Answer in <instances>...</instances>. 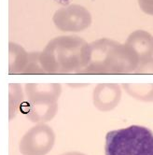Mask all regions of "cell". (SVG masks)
Instances as JSON below:
<instances>
[{
	"label": "cell",
	"instance_id": "obj_7",
	"mask_svg": "<svg viewBox=\"0 0 153 155\" xmlns=\"http://www.w3.org/2000/svg\"><path fill=\"white\" fill-rule=\"evenodd\" d=\"M124 47L137 68H140L149 62L153 55V37L143 30L135 31L127 38Z\"/></svg>",
	"mask_w": 153,
	"mask_h": 155
},
{
	"label": "cell",
	"instance_id": "obj_4",
	"mask_svg": "<svg viewBox=\"0 0 153 155\" xmlns=\"http://www.w3.org/2000/svg\"><path fill=\"white\" fill-rule=\"evenodd\" d=\"M27 100L21 105V112L33 123H45L57 112V100L61 94L59 84L27 83L24 86Z\"/></svg>",
	"mask_w": 153,
	"mask_h": 155
},
{
	"label": "cell",
	"instance_id": "obj_3",
	"mask_svg": "<svg viewBox=\"0 0 153 155\" xmlns=\"http://www.w3.org/2000/svg\"><path fill=\"white\" fill-rule=\"evenodd\" d=\"M106 155H153V133L150 129L132 125L108 132Z\"/></svg>",
	"mask_w": 153,
	"mask_h": 155
},
{
	"label": "cell",
	"instance_id": "obj_6",
	"mask_svg": "<svg viewBox=\"0 0 153 155\" xmlns=\"http://www.w3.org/2000/svg\"><path fill=\"white\" fill-rule=\"evenodd\" d=\"M56 27L63 32H80L92 23L90 12L80 5H71L58 9L53 16Z\"/></svg>",
	"mask_w": 153,
	"mask_h": 155
},
{
	"label": "cell",
	"instance_id": "obj_8",
	"mask_svg": "<svg viewBox=\"0 0 153 155\" xmlns=\"http://www.w3.org/2000/svg\"><path fill=\"white\" fill-rule=\"evenodd\" d=\"M140 8L148 15H153V0H137Z\"/></svg>",
	"mask_w": 153,
	"mask_h": 155
},
{
	"label": "cell",
	"instance_id": "obj_9",
	"mask_svg": "<svg viewBox=\"0 0 153 155\" xmlns=\"http://www.w3.org/2000/svg\"><path fill=\"white\" fill-rule=\"evenodd\" d=\"M62 155H85V154H82V153H80V152H67V153H64V154H62Z\"/></svg>",
	"mask_w": 153,
	"mask_h": 155
},
{
	"label": "cell",
	"instance_id": "obj_1",
	"mask_svg": "<svg viewBox=\"0 0 153 155\" xmlns=\"http://www.w3.org/2000/svg\"><path fill=\"white\" fill-rule=\"evenodd\" d=\"M90 58V45L75 36L58 37L52 39L39 55L43 73H82Z\"/></svg>",
	"mask_w": 153,
	"mask_h": 155
},
{
	"label": "cell",
	"instance_id": "obj_2",
	"mask_svg": "<svg viewBox=\"0 0 153 155\" xmlns=\"http://www.w3.org/2000/svg\"><path fill=\"white\" fill-rule=\"evenodd\" d=\"M90 45V58L82 73H126L137 69L124 45L102 38Z\"/></svg>",
	"mask_w": 153,
	"mask_h": 155
},
{
	"label": "cell",
	"instance_id": "obj_5",
	"mask_svg": "<svg viewBox=\"0 0 153 155\" xmlns=\"http://www.w3.org/2000/svg\"><path fill=\"white\" fill-rule=\"evenodd\" d=\"M55 134L45 124H38L30 128L20 141L21 155H46L54 146Z\"/></svg>",
	"mask_w": 153,
	"mask_h": 155
}]
</instances>
